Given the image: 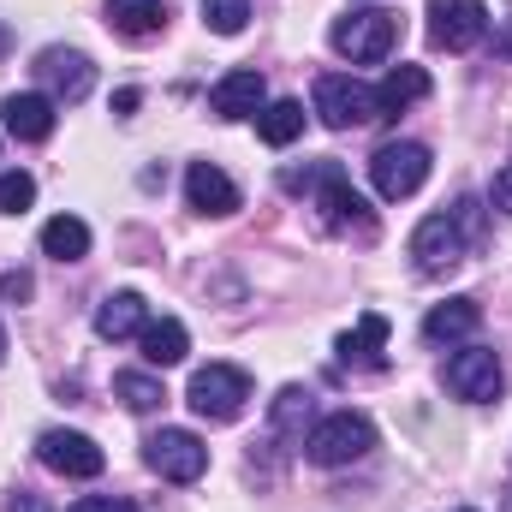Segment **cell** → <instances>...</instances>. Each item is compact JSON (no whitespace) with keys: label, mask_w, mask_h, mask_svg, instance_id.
I'll return each mask as SVG.
<instances>
[{"label":"cell","mask_w":512,"mask_h":512,"mask_svg":"<svg viewBox=\"0 0 512 512\" xmlns=\"http://www.w3.org/2000/svg\"><path fill=\"white\" fill-rule=\"evenodd\" d=\"M370 447H376V423H370L364 411H328V417H316L310 435H304V459L322 465V471L358 465Z\"/></svg>","instance_id":"1"},{"label":"cell","mask_w":512,"mask_h":512,"mask_svg":"<svg viewBox=\"0 0 512 512\" xmlns=\"http://www.w3.org/2000/svg\"><path fill=\"white\" fill-rule=\"evenodd\" d=\"M316 114H322V126H334V131H358V126H370V120H382V102H376V90L364 78L322 72L316 78Z\"/></svg>","instance_id":"2"},{"label":"cell","mask_w":512,"mask_h":512,"mask_svg":"<svg viewBox=\"0 0 512 512\" xmlns=\"http://www.w3.org/2000/svg\"><path fill=\"white\" fill-rule=\"evenodd\" d=\"M185 405H191L197 417H209V423H233V417L251 405V376H245L239 364H209V370L191 376Z\"/></svg>","instance_id":"3"},{"label":"cell","mask_w":512,"mask_h":512,"mask_svg":"<svg viewBox=\"0 0 512 512\" xmlns=\"http://www.w3.org/2000/svg\"><path fill=\"white\" fill-rule=\"evenodd\" d=\"M316 209H322L328 233H358V239H376V209L352 191V179H346V167H340V161H328V167H322Z\"/></svg>","instance_id":"4"},{"label":"cell","mask_w":512,"mask_h":512,"mask_svg":"<svg viewBox=\"0 0 512 512\" xmlns=\"http://www.w3.org/2000/svg\"><path fill=\"white\" fill-rule=\"evenodd\" d=\"M393 42H399V18L382 12V6H370V12H352V18H340L334 24V48L352 60V66H376L393 54Z\"/></svg>","instance_id":"5"},{"label":"cell","mask_w":512,"mask_h":512,"mask_svg":"<svg viewBox=\"0 0 512 512\" xmlns=\"http://www.w3.org/2000/svg\"><path fill=\"white\" fill-rule=\"evenodd\" d=\"M143 465H149L155 477H167V483H197V477L209 471V447H203L191 429H155V435L143 441Z\"/></svg>","instance_id":"6"},{"label":"cell","mask_w":512,"mask_h":512,"mask_svg":"<svg viewBox=\"0 0 512 512\" xmlns=\"http://www.w3.org/2000/svg\"><path fill=\"white\" fill-rule=\"evenodd\" d=\"M370 179H376V191H382L387 203H399V197H411V191H423V179H429V149L423 143H382L376 155H370Z\"/></svg>","instance_id":"7"},{"label":"cell","mask_w":512,"mask_h":512,"mask_svg":"<svg viewBox=\"0 0 512 512\" xmlns=\"http://www.w3.org/2000/svg\"><path fill=\"white\" fill-rule=\"evenodd\" d=\"M441 382L453 399H465V405H489V399H501V358L489 352V346H465V352H453L447 358V370H441Z\"/></svg>","instance_id":"8"},{"label":"cell","mask_w":512,"mask_h":512,"mask_svg":"<svg viewBox=\"0 0 512 512\" xmlns=\"http://www.w3.org/2000/svg\"><path fill=\"white\" fill-rule=\"evenodd\" d=\"M489 36V6L483 0H429V42L447 54H465Z\"/></svg>","instance_id":"9"},{"label":"cell","mask_w":512,"mask_h":512,"mask_svg":"<svg viewBox=\"0 0 512 512\" xmlns=\"http://www.w3.org/2000/svg\"><path fill=\"white\" fill-rule=\"evenodd\" d=\"M471 251V239L459 233V221H453V209H441V215H423L417 221V233H411V262L423 268V274H447V268H459Z\"/></svg>","instance_id":"10"},{"label":"cell","mask_w":512,"mask_h":512,"mask_svg":"<svg viewBox=\"0 0 512 512\" xmlns=\"http://www.w3.org/2000/svg\"><path fill=\"white\" fill-rule=\"evenodd\" d=\"M36 459H42L54 477H102V465H108V453H102L90 435H78V429H48V435L36 441Z\"/></svg>","instance_id":"11"},{"label":"cell","mask_w":512,"mask_h":512,"mask_svg":"<svg viewBox=\"0 0 512 512\" xmlns=\"http://www.w3.org/2000/svg\"><path fill=\"white\" fill-rule=\"evenodd\" d=\"M36 78L48 84L54 102H84L90 84H96V66H90V54H78V48H42V54H36Z\"/></svg>","instance_id":"12"},{"label":"cell","mask_w":512,"mask_h":512,"mask_svg":"<svg viewBox=\"0 0 512 512\" xmlns=\"http://www.w3.org/2000/svg\"><path fill=\"white\" fill-rule=\"evenodd\" d=\"M209 108H215L221 120H256V114L268 108V78H262L256 66H239V72H227V78L209 90Z\"/></svg>","instance_id":"13"},{"label":"cell","mask_w":512,"mask_h":512,"mask_svg":"<svg viewBox=\"0 0 512 512\" xmlns=\"http://www.w3.org/2000/svg\"><path fill=\"white\" fill-rule=\"evenodd\" d=\"M185 197L197 215H233L239 209V185L215 167V161H191L185 167Z\"/></svg>","instance_id":"14"},{"label":"cell","mask_w":512,"mask_h":512,"mask_svg":"<svg viewBox=\"0 0 512 512\" xmlns=\"http://www.w3.org/2000/svg\"><path fill=\"white\" fill-rule=\"evenodd\" d=\"M102 18H108V30H114V36L143 42V36H161V30H167L173 6H167V0H108V6H102Z\"/></svg>","instance_id":"15"},{"label":"cell","mask_w":512,"mask_h":512,"mask_svg":"<svg viewBox=\"0 0 512 512\" xmlns=\"http://www.w3.org/2000/svg\"><path fill=\"white\" fill-rule=\"evenodd\" d=\"M477 322H483L477 298H447V304H435V310L423 316V340H429V346H453V340H471Z\"/></svg>","instance_id":"16"},{"label":"cell","mask_w":512,"mask_h":512,"mask_svg":"<svg viewBox=\"0 0 512 512\" xmlns=\"http://www.w3.org/2000/svg\"><path fill=\"white\" fill-rule=\"evenodd\" d=\"M6 131L18 137V143H42V137H54V96H36V90H24V96H6Z\"/></svg>","instance_id":"17"},{"label":"cell","mask_w":512,"mask_h":512,"mask_svg":"<svg viewBox=\"0 0 512 512\" xmlns=\"http://www.w3.org/2000/svg\"><path fill=\"white\" fill-rule=\"evenodd\" d=\"M149 328V304L137 298V292H108L102 304H96V334L102 340H131V334H143Z\"/></svg>","instance_id":"18"},{"label":"cell","mask_w":512,"mask_h":512,"mask_svg":"<svg viewBox=\"0 0 512 512\" xmlns=\"http://www.w3.org/2000/svg\"><path fill=\"white\" fill-rule=\"evenodd\" d=\"M382 346H387V316L364 310V316H358V328H346L334 352H340V364H370V370H382V364H387Z\"/></svg>","instance_id":"19"},{"label":"cell","mask_w":512,"mask_h":512,"mask_svg":"<svg viewBox=\"0 0 512 512\" xmlns=\"http://www.w3.org/2000/svg\"><path fill=\"white\" fill-rule=\"evenodd\" d=\"M137 346H143V358H149L155 370H173V364H185V352H191V334H185V322L161 316V322H149V328L137 334Z\"/></svg>","instance_id":"20"},{"label":"cell","mask_w":512,"mask_h":512,"mask_svg":"<svg viewBox=\"0 0 512 512\" xmlns=\"http://www.w3.org/2000/svg\"><path fill=\"white\" fill-rule=\"evenodd\" d=\"M429 96V72L423 66H393L382 78V90H376V102H382V120H393V114H405L411 102H423Z\"/></svg>","instance_id":"21"},{"label":"cell","mask_w":512,"mask_h":512,"mask_svg":"<svg viewBox=\"0 0 512 512\" xmlns=\"http://www.w3.org/2000/svg\"><path fill=\"white\" fill-rule=\"evenodd\" d=\"M42 251L54 256V262H84V256H90V227H84L78 215H54V221L42 227Z\"/></svg>","instance_id":"22"},{"label":"cell","mask_w":512,"mask_h":512,"mask_svg":"<svg viewBox=\"0 0 512 512\" xmlns=\"http://www.w3.org/2000/svg\"><path fill=\"white\" fill-rule=\"evenodd\" d=\"M274 435L292 441V447H304V435H310V393L304 387H280V399H274Z\"/></svg>","instance_id":"23"},{"label":"cell","mask_w":512,"mask_h":512,"mask_svg":"<svg viewBox=\"0 0 512 512\" xmlns=\"http://www.w3.org/2000/svg\"><path fill=\"white\" fill-rule=\"evenodd\" d=\"M256 131H262V143H274V149H286L298 131H304V102H268L262 114H256Z\"/></svg>","instance_id":"24"},{"label":"cell","mask_w":512,"mask_h":512,"mask_svg":"<svg viewBox=\"0 0 512 512\" xmlns=\"http://www.w3.org/2000/svg\"><path fill=\"white\" fill-rule=\"evenodd\" d=\"M114 393L126 399V411H155V405L167 399V387L155 382V376H143V370H126V376H114Z\"/></svg>","instance_id":"25"},{"label":"cell","mask_w":512,"mask_h":512,"mask_svg":"<svg viewBox=\"0 0 512 512\" xmlns=\"http://www.w3.org/2000/svg\"><path fill=\"white\" fill-rule=\"evenodd\" d=\"M203 24L215 36H239L251 24V0H203Z\"/></svg>","instance_id":"26"},{"label":"cell","mask_w":512,"mask_h":512,"mask_svg":"<svg viewBox=\"0 0 512 512\" xmlns=\"http://www.w3.org/2000/svg\"><path fill=\"white\" fill-rule=\"evenodd\" d=\"M36 203V179L30 173H0V215H24Z\"/></svg>","instance_id":"27"},{"label":"cell","mask_w":512,"mask_h":512,"mask_svg":"<svg viewBox=\"0 0 512 512\" xmlns=\"http://www.w3.org/2000/svg\"><path fill=\"white\" fill-rule=\"evenodd\" d=\"M66 512H137V507L120 501V495H84V501H72Z\"/></svg>","instance_id":"28"},{"label":"cell","mask_w":512,"mask_h":512,"mask_svg":"<svg viewBox=\"0 0 512 512\" xmlns=\"http://www.w3.org/2000/svg\"><path fill=\"white\" fill-rule=\"evenodd\" d=\"M0 298H6V304H24V298H30V274H24V268L0 274Z\"/></svg>","instance_id":"29"},{"label":"cell","mask_w":512,"mask_h":512,"mask_svg":"<svg viewBox=\"0 0 512 512\" xmlns=\"http://www.w3.org/2000/svg\"><path fill=\"white\" fill-rule=\"evenodd\" d=\"M489 203H495L501 215H512V161L495 173V185H489Z\"/></svg>","instance_id":"30"},{"label":"cell","mask_w":512,"mask_h":512,"mask_svg":"<svg viewBox=\"0 0 512 512\" xmlns=\"http://www.w3.org/2000/svg\"><path fill=\"white\" fill-rule=\"evenodd\" d=\"M6 512H42V501H36V495H24V489H18V495H12V501H6Z\"/></svg>","instance_id":"31"},{"label":"cell","mask_w":512,"mask_h":512,"mask_svg":"<svg viewBox=\"0 0 512 512\" xmlns=\"http://www.w3.org/2000/svg\"><path fill=\"white\" fill-rule=\"evenodd\" d=\"M137 102H143V96H137V90H120V96H114V114H131V108H137Z\"/></svg>","instance_id":"32"},{"label":"cell","mask_w":512,"mask_h":512,"mask_svg":"<svg viewBox=\"0 0 512 512\" xmlns=\"http://www.w3.org/2000/svg\"><path fill=\"white\" fill-rule=\"evenodd\" d=\"M0 358H6V328H0Z\"/></svg>","instance_id":"33"},{"label":"cell","mask_w":512,"mask_h":512,"mask_svg":"<svg viewBox=\"0 0 512 512\" xmlns=\"http://www.w3.org/2000/svg\"><path fill=\"white\" fill-rule=\"evenodd\" d=\"M507 512H512V495H507Z\"/></svg>","instance_id":"34"},{"label":"cell","mask_w":512,"mask_h":512,"mask_svg":"<svg viewBox=\"0 0 512 512\" xmlns=\"http://www.w3.org/2000/svg\"><path fill=\"white\" fill-rule=\"evenodd\" d=\"M459 512H471V507H459Z\"/></svg>","instance_id":"35"}]
</instances>
